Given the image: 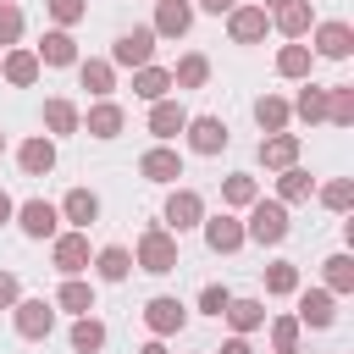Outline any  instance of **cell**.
<instances>
[{
	"label": "cell",
	"instance_id": "6da1fadb",
	"mask_svg": "<svg viewBox=\"0 0 354 354\" xmlns=\"http://www.w3.org/2000/svg\"><path fill=\"white\" fill-rule=\"evenodd\" d=\"M133 266L149 271V277L177 271V238H171L166 227H144V238H138V249H133Z\"/></svg>",
	"mask_w": 354,
	"mask_h": 354
},
{
	"label": "cell",
	"instance_id": "7a4b0ae2",
	"mask_svg": "<svg viewBox=\"0 0 354 354\" xmlns=\"http://www.w3.org/2000/svg\"><path fill=\"white\" fill-rule=\"evenodd\" d=\"M243 238H254V243H282V238H288V205L254 199V205H249V221H243Z\"/></svg>",
	"mask_w": 354,
	"mask_h": 354
},
{
	"label": "cell",
	"instance_id": "3957f363",
	"mask_svg": "<svg viewBox=\"0 0 354 354\" xmlns=\"http://www.w3.org/2000/svg\"><path fill=\"white\" fill-rule=\"evenodd\" d=\"M11 321H17V337L39 343V337H50V326H55V304H50V299H17V304H11Z\"/></svg>",
	"mask_w": 354,
	"mask_h": 354
},
{
	"label": "cell",
	"instance_id": "277c9868",
	"mask_svg": "<svg viewBox=\"0 0 354 354\" xmlns=\"http://www.w3.org/2000/svg\"><path fill=\"white\" fill-rule=\"evenodd\" d=\"M188 149L194 155H221L227 144H232V133H227V122L221 116H188Z\"/></svg>",
	"mask_w": 354,
	"mask_h": 354
},
{
	"label": "cell",
	"instance_id": "5b68a950",
	"mask_svg": "<svg viewBox=\"0 0 354 354\" xmlns=\"http://www.w3.org/2000/svg\"><path fill=\"white\" fill-rule=\"evenodd\" d=\"M205 227V243H210V254H238L249 238H243V221L232 216V210H221V216H205L199 221Z\"/></svg>",
	"mask_w": 354,
	"mask_h": 354
},
{
	"label": "cell",
	"instance_id": "8992f818",
	"mask_svg": "<svg viewBox=\"0 0 354 354\" xmlns=\"http://www.w3.org/2000/svg\"><path fill=\"white\" fill-rule=\"evenodd\" d=\"M266 28H271V11H266V6H232V11H227V33H232V44H260Z\"/></svg>",
	"mask_w": 354,
	"mask_h": 354
},
{
	"label": "cell",
	"instance_id": "52a82bcc",
	"mask_svg": "<svg viewBox=\"0 0 354 354\" xmlns=\"http://www.w3.org/2000/svg\"><path fill=\"white\" fill-rule=\"evenodd\" d=\"M149 55H155V28H133V33H122L116 44H111V66H149Z\"/></svg>",
	"mask_w": 354,
	"mask_h": 354
},
{
	"label": "cell",
	"instance_id": "ba28073f",
	"mask_svg": "<svg viewBox=\"0 0 354 354\" xmlns=\"http://www.w3.org/2000/svg\"><path fill=\"white\" fill-rule=\"evenodd\" d=\"M199 221H205V199L194 188H171L166 194V227H171V238L188 232V227H199Z\"/></svg>",
	"mask_w": 354,
	"mask_h": 354
},
{
	"label": "cell",
	"instance_id": "9c48e42d",
	"mask_svg": "<svg viewBox=\"0 0 354 354\" xmlns=\"http://www.w3.org/2000/svg\"><path fill=\"white\" fill-rule=\"evenodd\" d=\"M144 326H149L155 337H171V332H183V326H188V310H183L171 293H155V299L144 304Z\"/></svg>",
	"mask_w": 354,
	"mask_h": 354
},
{
	"label": "cell",
	"instance_id": "30bf717a",
	"mask_svg": "<svg viewBox=\"0 0 354 354\" xmlns=\"http://www.w3.org/2000/svg\"><path fill=\"white\" fill-rule=\"evenodd\" d=\"M50 260H55V271H61V277H77V271H88V232H55V249H50Z\"/></svg>",
	"mask_w": 354,
	"mask_h": 354
},
{
	"label": "cell",
	"instance_id": "8fae6325",
	"mask_svg": "<svg viewBox=\"0 0 354 354\" xmlns=\"http://www.w3.org/2000/svg\"><path fill=\"white\" fill-rule=\"evenodd\" d=\"M55 210H61V221H72V232H88V227L100 221V194H94V188H72Z\"/></svg>",
	"mask_w": 354,
	"mask_h": 354
},
{
	"label": "cell",
	"instance_id": "7c38bea8",
	"mask_svg": "<svg viewBox=\"0 0 354 354\" xmlns=\"http://www.w3.org/2000/svg\"><path fill=\"white\" fill-rule=\"evenodd\" d=\"M17 227H22L28 238H55L61 210H55L50 199H28V205H17Z\"/></svg>",
	"mask_w": 354,
	"mask_h": 354
},
{
	"label": "cell",
	"instance_id": "4fadbf2b",
	"mask_svg": "<svg viewBox=\"0 0 354 354\" xmlns=\"http://www.w3.org/2000/svg\"><path fill=\"white\" fill-rule=\"evenodd\" d=\"M188 28H194L188 0H155V39H183Z\"/></svg>",
	"mask_w": 354,
	"mask_h": 354
},
{
	"label": "cell",
	"instance_id": "5bb4252c",
	"mask_svg": "<svg viewBox=\"0 0 354 354\" xmlns=\"http://www.w3.org/2000/svg\"><path fill=\"white\" fill-rule=\"evenodd\" d=\"M0 77H6L11 88H33V83H39V55L22 50V44H11L6 61H0Z\"/></svg>",
	"mask_w": 354,
	"mask_h": 354
},
{
	"label": "cell",
	"instance_id": "9a60e30c",
	"mask_svg": "<svg viewBox=\"0 0 354 354\" xmlns=\"http://www.w3.org/2000/svg\"><path fill=\"white\" fill-rule=\"evenodd\" d=\"M77 127H88V138H116V133L127 127V111H122L116 100H100V105H88V116H83Z\"/></svg>",
	"mask_w": 354,
	"mask_h": 354
},
{
	"label": "cell",
	"instance_id": "2e32d148",
	"mask_svg": "<svg viewBox=\"0 0 354 354\" xmlns=\"http://www.w3.org/2000/svg\"><path fill=\"white\" fill-rule=\"evenodd\" d=\"M260 166H271V171L299 166V133H266L260 138Z\"/></svg>",
	"mask_w": 354,
	"mask_h": 354
},
{
	"label": "cell",
	"instance_id": "e0dca14e",
	"mask_svg": "<svg viewBox=\"0 0 354 354\" xmlns=\"http://www.w3.org/2000/svg\"><path fill=\"white\" fill-rule=\"evenodd\" d=\"M348 50H354V28H348V22H321V28H315V55L348 61Z\"/></svg>",
	"mask_w": 354,
	"mask_h": 354
},
{
	"label": "cell",
	"instance_id": "ac0fdd59",
	"mask_svg": "<svg viewBox=\"0 0 354 354\" xmlns=\"http://www.w3.org/2000/svg\"><path fill=\"white\" fill-rule=\"evenodd\" d=\"M33 55H39V66H72V61H77V39H72L66 28H50Z\"/></svg>",
	"mask_w": 354,
	"mask_h": 354
},
{
	"label": "cell",
	"instance_id": "d6986e66",
	"mask_svg": "<svg viewBox=\"0 0 354 354\" xmlns=\"http://www.w3.org/2000/svg\"><path fill=\"white\" fill-rule=\"evenodd\" d=\"M17 166H22L28 177H50V171H55V138H44V133L28 138V144L17 149Z\"/></svg>",
	"mask_w": 354,
	"mask_h": 354
},
{
	"label": "cell",
	"instance_id": "ffe728a7",
	"mask_svg": "<svg viewBox=\"0 0 354 354\" xmlns=\"http://www.w3.org/2000/svg\"><path fill=\"white\" fill-rule=\"evenodd\" d=\"M138 171H144L149 183H177V177H183V155H177V149H166V144H155V149H144Z\"/></svg>",
	"mask_w": 354,
	"mask_h": 354
},
{
	"label": "cell",
	"instance_id": "44dd1931",
	"mask_svg": "<svg viewBox=\"0 0 354 354\" xmlns=\"http://www.w3.org/2000/svg\"><path fill=\"white\" fill-rule=\"evenodd\" d=\"M299 326H332L337 321V310H332V293L326 288H310V293H299V315H293Z\"/></svg>",
	"mask_w": 354,
	"mask_h": 354
},
{
	"label": "cell",
	"instance_id": "7402d4cb",
	"mask_svg": "<svg viewBox=\"0 0 354 354\" xmlns=\"http://www.w3.org/2000/svg\"><path fill=\"white\" fill-rule=\"evenodd\" d=\"M183 127H188V111H183L177 100H155V105H149V133H155V138H177Z\"/></svg>",
	"mask_w": 354,
	"mask_h": 354
},
{
	"label": "cell",
	"instance_id": "603a6c76",
	"mask_svg": "<svg viewBox=\"0 0 354 354\" xmlns=\"http://www.w3.org/2000/svg\"><path fill=\"white\" fill-rule=\"evenodd\" d=\"M254 122H260L266 133H288V122H293V105H288L282 94H260V100H254Z\"/></svg>",
	"mask_w": 354,
	"mask_h": 354
},
{
	"label": "cell",
	"instance_id": "cb8c5ba5",
	"mask_svg": "<svg viewBox=\"0 0 354 354\" xmlns=\"http://www.w3.org/2000/svg\"><path fill=\"white\" fill-rule=\"evenodd\" d=\"M50 304H55V310H72V315H88V310H94V282L66 277V282H61V293H55Z\"/></svg>",
	"mask_w": 354,
	"mask_h": 354
},
{
	"label": "cell",
	"instance_id": "d4e9b609",
	"mask_svg": "<svg viewBox=\"0 0 354 354\" xmlns=\"http://www.w3.org/2000/svg\"><path fill=\"white\" fill-rule=\"evenodd\" d=\"M77 83H83L94 100H105V94L116 88V66H111V61H77Z\"/></svg>",
	"mask_w": 354,
	"mask_h": 354
},
{
	"label": "cell",
	"instance_id": "484cf974",
	"mask_svg": "<svg viewBox=\"0 0 354 354\" xmlns=\"http://www.w3.org/2000/svg\"><path fill=\"white\" fill-rule=\"evenodd\" d=\"M133 94L149 100V105L166 100V94H171V72H166V66H138V72H133Z\"/></svg>",
	"mask_w": 354,
	"mask_h": 354
},
{
	"label": "cell",
	"instance_id": "4316f807",
	"mask_svg": "<svg viewBox=\"0 0 354 354\" xmlns=\"http://www.w3.org/2000/svg\"><path fill=\"white\" fill-rule=\"evenodd\" d=\"M310 188H315V177H310L304 166H288V171L277 177V205H304Z\"/></svg>",
	"mask_w": 354,
	"mask_h": 354
},
{
	"label": "cell",
	"instance_id": "83f0119b",
	"mask_svg": "<svg viewBox=\"0 0 354 354\" xmlns=\"http://www.w3.org/2000/svg\"><path fill=\"white\" fill-rule=\"evenodd\" d=\"M254 199H260V183H254L249 171H232V177L221 183V205H227V210H249Z\"/></svg>",
	"mask_w": 354,
	"mask_h": 354
},
{
	"label": "cell",
	"instance_id": "f1b7e54d",
	"mask_svg": "<svg viewBox=\"0 0 354 354\" xmlns=\"http://www.w3.org/2000/svg\"><path fill=\"white\" fill-rule=\"evenodd\" d=\"M221 315L232 321V332H238V337H249L254 326H266V304H260V299H232Z\"/></svg>",
	"mask_w": 354,
	"mask_h": 354
},
{
	"label": "cell",
	"instance_id": "f546056e",
	"mask_svg": "<svg viewBox=\"0 0 354 354\" xmlns=\"http://www.w3.org/2000/svg\"><path fill=\"white\" fill-rule=\"evenodd\" d=\"M271 22H277V33H282V39H304L315 17H310V6H304V0H288V6H282Z\"/></svg>",
	"mask_w": 354,
	"mask_h": 354
},
{
	"label": "cell",
	"instance_id": "4dcf8cb0",
	"mask_svg": "<svg viewBox=\"0 0 354 354\" xmlns=\"http://www.w3.org/2000/svg\"><path fill=\"white\" fill-rule=\"evenodd\" d=\"M94 271H100V282H122V277L133 271V254H127L122 243H105V249L94 254Z\"/></svg>",
	"mask_w": 354,
	"mask_h": 354
},
{
	"label": "cell",
	"instance_id": "1f68e13d",
	"mask_svg": "<svg viewBox=\"0 0 354 354\" xmlns=\"http://www.w3.org/2000/svg\"><path fill=\"white\" fill-rule=\"evenodd\" d=\"M205 77H210V61L205 55H183L171 66V88H205Z\"/></svg>",
	"mask_w": 354,
	"mask_h": 354
},
{
	"label": "cell",
	"instance_id": "d6a6232c",
	"mask_svg": "<svg viewBox=\"0 0 354 354\" xmlns=\"http://www.w3.org/2000/svg\"><path fill=\"white\" fill-rule=\"evenodd\" d=\"M72 348H77V354H100V348H105V326H100L94 315H77V321H72Z\"/></svg>",
	"mask_w": 354,
	"mask_h": 354
},
{
	"label": "cell",
	"instance_id": "836d02e7",
	"mask_svg": "<svg viewBox=\"0 0 354 354\" xmlns=\"http://www.w3.org/2000/svg\"><path fill=\"white\" fill-rule=\"evenodd\" d=\"M310 61H315L310 44H282V50H277V72H282V77H310Z\"/></svg>",
	"mask_w": 354,
	"mask_h": 354
},
{
	"label": "cell",
	"instance_id": "e575fe53",
	"mask_svg": "<svg viewBox=\"0 0 354 354\" xmlns=\"http://www.w3.org/2000/svg\"><path fill=\"white\" fill-rule=\"evenodd\" d=\"M293 116H299V122H326V88L304 83V88H299V100H293Z\"/></svg>",
	"mask_w": 354,
	"mask_h": 354
},
{
	"label": "cell",
	"instance_id": "d590c367",
	"mask_svg": "<svg viewBox=\"0 0 354 354\" xmlns=\"http://www.w3.org/2000/svg\"><path fill=\"white\" fill-rule=\"evenodd\" d=\"M77 122H83V116H77L72 100H44V127H50V133H77Z\"/></svg>",
	"mask_w": 354,
	"mask_h": 354
},
{
	"label": "cell",
	"instance_id": "8d00e7d4",
	"mask_svg": "<svg viewBox=\"0 0 354 354\" xmlns=\"http://www.w3.org/2000/svg\"><path fill=\"white\" fill-rule=\"evenodd\" d=\"M326 122H337V127H348V122H354V88H348V83L326 88Z\"/></svg>",
	"mask_w": 354,
	"mask_h": 354
},
{
	"label": "cell",
	"instance_id": "74e56055",
	"mask_svg": "<svg viewBox=\"0 0 354 354\" xmlns=\"http://www.w3.org/2000/svg\"><path fill=\"white\" fill-rule=\"evenodd\" d=\"M266 293H299V266L293 260H277V266H266Z\"/></svg>",
	"mask_w": 354,
	"mask_h": 354
},
{
	"label": "cell",
	"instance_id": "f35d334b",
	"mask_svg": "<svg viewBox=\"0 0 354 354\" xmlns=\"http://www.w3.org/2000/svg\"><path fill=\"white\" fill-rule=\"evenodd\" d=\"M354 288V260L348 254H326V293H348Z\"/></svg>",
	"mask_w": 354,
	"mask_h": 354
},
{
	"label": "cell",
	"instance_id": "ab89813d",
	"mask_svg": "<svg viewBox=\"0 0 354 354\" xmlns=\"http://www.w3.org/2000/svg\"><path fill=\"white\" fill-rule=\"evenodd\" d=\"M271 348L277 354H299V321L293 315H277L271 321Z\"/></svg>",
	"mask_w": 354,
	"mask_h": 354
},
{
	"label": "cell",
	"instance_id": "60d3db41",
	"mask_svg": "<svg viewBox=\"0 0 354 354\" xmlns=\"http://www.w3.org/2000/svg\"><path fill=\"white\" fill-rule=\"evenodd\" d=\"M321 205H326V210H348V205H354V183H348V177H332V183L321 188Z\"/></svg>",
	"mask_w": 354,
	"mask_h": 354
},
{
	"label": "cell",
	"instance_id": "b9f144b4",
	"mask_svg": "<svg viewBox=\"0 0 354 354\" xmlns=\"http://www.w3.org/2000/svg\"><path fill=\"white\" fill-rule=\"evenodd\" d=\"M44 6H50L55 28H72V22H83V11H88V0H44Z\"/></svg>",
	"mask_w": 354,
	"mask_h": 354
},
{
	"label": "cell",
	"instance_id": "7bdbcfd3",
	"mask_svg": "<svg viewBox=\"0 0 354 354\" xmlns=\"http://www.w3.org/2000/svg\"><path fill=\"white\" fill-rule=\"evenodd\" d=\"M227 304H232V293H227L221 282H205V288H199V310H205V315H221Z\"/></svg>",
	"mask_w": 354,
	"mask_h": 354
},
{
	"label": "cell",
	"instance_id": "ee69618b",
	"mask_svg": "<svg viewBox=\"0 0 354 354\" xmlns=\"http://www.w3.org/2000/svg\"><path fill=\"white\" fill-rule=\"evenodd\" d=\"M22 39V11L11 0H0V44H17Z\"/></svg>",
	"mask_w": 354,
	"mask_h": 354
},
{
	"label": "cell",
	"instance_id": "f6af8a7d",
	"mask_svg": "<svg viewBox=\"0 0 354 354\" xmlns=\"http://www.w3.org/2000/svg\"><path fill=\"white\" fill-rule=\"evenodd\" d=\"M22 299V288H17V271H0V310H11Z\"/></svg>",
	"mask_w": 354,
	"mask_h": 354
},
{
	"label": "cell",
	"instance_id": "bcb514c9",
	"mask_svg": "<svg viewBox=\"0 0 354 354\" xmlns=\"http://www.w3.org/2000/svg\"><path fill=\"white\" fill-rule=\"evenodd\" d=\"M216 354H254V348H249V337H227Z\"/></svg>",
	"mask_w": 354,
	"mask_h": 354
},
{
	"label": "cell",
	"instance_id": "7dc6e473",
	"mask_svg": "<svg viewBox=\"0 0 354 354\" xmlns=\"http://www.w3.org/2000/svg\"><path fill=\"white\" fill-rule=\"evenodd\" d=\"M199 6H205V11H210V17H221V11H232V6H238V0H199Z\"/></svg>",
	"mask_w": 354,
	"mask_h": 354
},
{
	"label": "cell",
	"instance_id": "c3c4849f",
	"mask_svg": "<svg viewBox=\"0 0 354 354\" xmlns=\"http://www.w3.org/2000/svg\"><path fill=\"white\" fill-rule=\"evenodd\" d=\"M11 216H17V205H11V194L0 188V221H11Z\"/></svg>",
	"mask_w": 354,
	"mask_h": 354
},
{
	"label": "cell",
	"instance_id": "681fc988",
	"mask_svg": "<svg viewBox=\"0 0 354 354\" xmlns=\"http://www.w3.org/2000/svg\"><path fill=\"white\" fill-rule=\"evenodd\" d=\"M138 354H166V343H144V348H138Z\"/></svg>",
	"mask_w": 354,
	"mask_h": 354
},
{
	"label": "cell",
	"instance_id": "f907efd6",
	"mask_svg": "<svg viewBox=\"0 0 354 354\" xmlns=\"http://www.w3.org/2000/svg\"><path fill=\"white\" fill-rule=\"evenodd\" d=\"M266 6H271V11H282V6H288V0H266Z\"/></svg>",
	"mask_w": 354,
	"mask_h": 354
},
{
	"label": "cell",
	"instance_id": "816d5d0a",
	"mask_svg": "<svg viewBox=\"0 0 354 354\" xmlns=\"http://www.w3.org/2000/svg\"><path fill=\"white\" fill-rule=\"evenodd\" d=\"M0 149H6V133H0Z\"/></svg>",
	"mask_w": 354,
	"mask_h": 354
}]
</instances>
